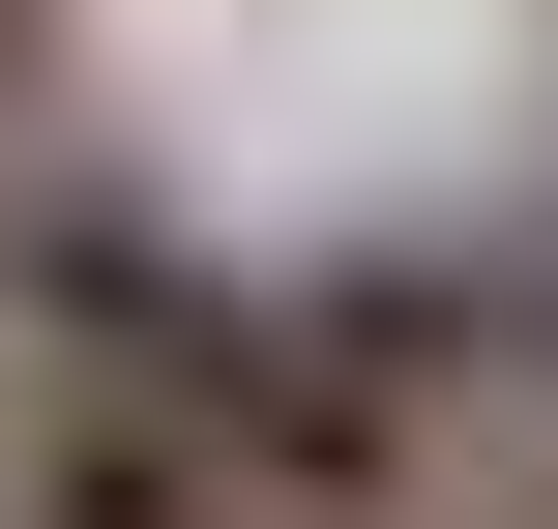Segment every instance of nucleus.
<instances>
[{
	"label": "nucleus",
	"instance_id": "obj_1",
	"mask_svg": "<svg viewBox=\"0 0 558 529\" xmlns=\"http://www.w3.org/2000/svg\"><path fill=\"white\" fill-rule=\"evenodd\" d=\"M29 29H59V0H0V118H29Z\"/></svg>",
	"mask_w": 558,
	"mask_h": 529
}]
</instances>
